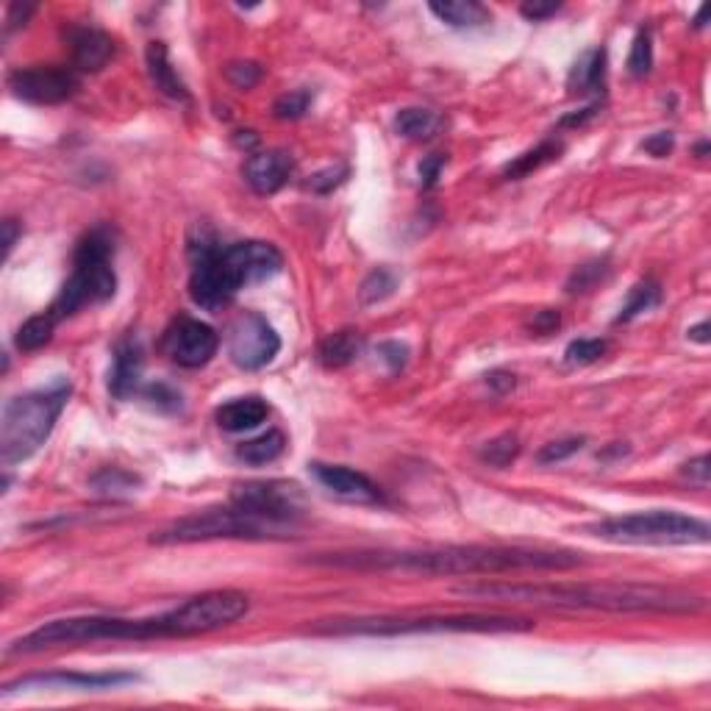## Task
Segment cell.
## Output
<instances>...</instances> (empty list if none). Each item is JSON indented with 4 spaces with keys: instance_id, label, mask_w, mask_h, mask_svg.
I'll return each mask as SVG.
<instances>
[{
    "instance_id": "12",
    "label": "cell",
    "mask_w": 711,
    "mask_h": 711,
    "mask_svg": "<svg viewBox=\"0 0 711 711\" xmlns=\"http://www.w3.org/2000/svg\"><path fill=\"white\" fill-rule=\"evenodd\" d=\"M162 348L170 356V362H175L178 367L198 370L214 359V353L220 348V334L209 323L181 314L164 331Z\"/></svg>"
},
{
    "instance_id": "4",
    "label": "cell",
    "mask_w": 711,
    "mask_h": 711,
    "mask_svg": "<svg viewBox=\"0 0 711 711\" xmlns=\"http://www.w3.org/2000/svg\"><path fill=\"white\" fill-rule=\"evenodd\" d=\"M534 620L509 614H423V617H339L314 625V634L331 637H406V634H517L531 631Z\"/></svg>"
},
{
    "instance_id": "38",
    "label": "cell",
    "mask_w": 711,
    "mask_h": 711,
    "mask_svg": "<svg viewBox=\"0 0 711 711\" xmlns=\"http://www.w3.org/2000/svg\"><path fill=\"white\" fill-rule=\"evenodd\" d=\"M225 78L234 84L237 89H253L259 81H262V67L253 62H237V64H228L225 67Z\"/></svg>"
},
{
    "instance_id": "18",
    "label": "cell",
    "mask_w": 711,
    "mask_h": 711,
    "mask_svg": "<svg viewBox=\"0 0 711 711\" xmlns=\"http://www.w3.org/2000/svg\"><path fill=\"white\" fill-rule=\"evenodd\" d=\"M242 173H245V181L256 195H275L278 189L287 187V181L295 173V159L289 156L287 150L250 153Z\"/></svg>"
},
{
    "instance_id": "3",
    "label": "cell",
    "mask_w": 711,
    "mask_h": 711,
    "mask_svg": "<svg viewBox=\"0 0 711 711\" xmlns=\"http://www.w3.org/2000/svg\"><path fill=\"white\" fill-rule=\"evenodd\" d=\"M453 595L495 603H528L545 609H589L623 614H692L706 598L653 584H467Z\"/></svg>"
},
{
    "instance_id": "31",
    "label": "cell",
    "mask_w": 711,
    "mask_h": 711,
    "mask_svg": "<svg viewBox=\"0 0 711 711\" xmlns=\"http://www.w3.org/2000/svg\"><path fill=\"white\" fill-rule=\"evenodd\" d=\"M395 289H398V275L387 270V267H375L373 273L364 278L359 295H362L364 306H375V303L387 300Z\"/></svg>"
},
{
    "instance_id": "1",
    "label": "cell",
    "mask_w": 711,
    "mask_h": 711,
    "mask_svg": "<svg viewBox=\"0 0 711 711\" xmlns=\"http://www.w3.org/2000/svg\"><path fill=\"white\" fill-rule=\"evenodd\" d=\"M250 609L245 592L237 589H214L184 600L170 612L153 617H67L39 625L37 631L14 639L6 656H31L50 648H75L92 642H148V639L198 637L239 623Z\"/></svg>"
},
{
    "instance_id": "30",
    "label": "cell",
    "mask_w": 711,
    "mask_h": 711,
    "mask_svg": "<svg viewBox=\"0 0 711 711\" xmlns=\"http://www.w3.org/2000/svg\"><path fill=\"white\" fill-rule=\"evenodd\" d=\"M89 487L95 489L98 495L117 498V495H123V492H134V487H139V478L137 475L125 473V470H120V467H106V470H100V473L92 475Z\"/></svg>"
},
{
    "instance_id": "17",
    "label": "cell",
    "mask_w": 711,
    "mask_h": 711,
    "mask_svg": "<svg viewBox=\"0 0 711 711\" xmlns=\"http://www.w3.org/2000/svg\"><path fill=\"white\" fill-rule=\"evenodd\" d=\"M73 67L81 73H100L114 56V39L95 25H67L64 31Z\"/></svg>"
},
{
    "instance_id": "21",
    "label": "cell",
    "mask_w": 711,
    "mask_h": 711,
    "mask_svg": "<svg viewBox=\"0 0 711 711\" xmlns=\"http://www.w3.org/2000/svg\"><path fill=\"white\" fill-rule=\"evenodd\" d=\"M145 64H148V75L153 81V87L162 92L164 98L175 100V103H187L189 89L181 81V75L175 73L173 62H170V50L164 42H150L148 53H145Z\"/></svg>"
},
{
    "instance_id": "36",
    "label": "cell",
    "mask_w": 711,
    "mask_h": 711,
    "mask_svg": "<svg viewBox=\"0 0 711 711\" xmlns=\"http://www.w3.org/2000/svg\"><path fill=\"white\" fill-rule=\"evenodd\" d=\"M142 398L148 400L150 406H156L159 412H178L181 409V392H175L170 384H162V381L142 389Z\"/></svg>"
},
{
    "instance_id": "26",
    "label": "cell",
    "mask_w": 711,
    "mask_h": 711,
    "mask_svg": "<svg viewBox=\"0 0 711 711\" xmlns=\"http://www.w3.org/2000/svg\"><path fill=\"white\" fill-rule=\"evenodd\" d=\"M562 150H564L562 142L545 139V142H539L537 148L525 150L523 156H517L514 162L506 164V167H503V178H525V175L537 173V170H542L545 164L556 162V159L562 156Z\"/></svg>"
},
{
    "instance_id": "10",
    "label": "cell",
    "mask_w": 711,
    "mask_h": 711,
    "mask_svg": "<svg viewBox=\"0 0 711 711\" xmlns=\"http://www.w3.org/2000/svg\"><path fill=\"white\" fill-rule=\"evenodd\" d=\"M231 503L245 506L250 512L264 514L278 523L298 525L306 514V495L298 484L289 481H248L231 489Z\"/></svg>"
},
{
    "instance_id": "28",
    "label": "cell",
    "mask_w": 711,
    "mask_h": 711,
    "mask_svg": "<svg viewBox=\"0 0 711 711\" xmlns=\"http://www.w3.org/2000/svg\"><path fill=\"white\" fill-rule=\"evenodd\" d=\"M53 331H56V320H53L48 312L34 314V317H28V320L17 328L14 345L25 350V353H34V350L48 345L50 339H53Z\"/></svg>"
},
{
    "instance_id": "11",
    "label": "cell",
    "mask_w": 711,
    "mask_h": 711,
    "mask_svg": "<svg viewBox=\"0 0 711 711\" xmlns=\"http://www.w3.org/2000/svg\"><path fill=\"white\" fill-rule=\"evenodd\" d=\"M281 350V337L259 312L239 314L228 331V356L239 370H262Z\"/></svg>"
},
{
    "instance_id": "25",
    "label": "cell",
    "mask_w": 711,
    "mask_h": 711,
    "mask_svg": "<svg viewBox=\"0 0 711 711\" xmlns=\"http://www.w3.org/2000/svg\"><path fill=\"white\" fill-rule=\"evenodd\" d=\"M284 450H287V437L278 428H270V431H264L259 437L237 445V459L245 464H253V467H262V464H273Z\"/></svg>"
},
{
    "instance_id": "14",
    "label": "cell",
    "mask_w": 711,
    "mask_h": 711,
    "mask_svg": "<svg viewBox=\"0 0 711 711\" xmlns=\"http://www.w3.org/2000/svg\"><path fill=\"white\" fill-rule=\"evenodd\" d=\"M225 262L231 264V270L237 275L239 287H253L270 281L284 270V256L281 250L262 242V239H248V242H234L223 248Z\"/></svg>"
},
{
    "instance_id": "51",
    "label": "cell",
    "mask_w": 711,
    "mask_h": 711,
    "mask_svg": "<svg viewBox=\"0 0 711 711\" xmlns=\"http://www.w3.org/2000/svg\"><path fill=\"white\" fill-rule=\"evenodd\" d=\"M687 337L695 339V342H700V345H706V342H709V323L703 320V323H698L695 328H689Z\"/></svg>"
},
{
    "instance_id": "48",
    "label": "cell",
    "mask_w": 711,
    "mask_h": 711,
    "mask_svg": "<svg viewBox=\"0 0 711 711\" xmlns=\"http://www.w3.org/2000/svg\"><path fill=\"white\" fill-rule=\"evenodd\" d=\"M34 14V6H20V3H14L12 9H9V17H6V23H9V31L12 28H17V25L23 23L25 25V20Z\"/></svg>"
},
{
    "instance_id": "46",
    "label": "cell",
    "mask_w": 711,
    "mask_h": 711,
    "mask_svg": "<svg viewBox=\"0 0 711 711\" xmlns=\"http://www.w3.org/2000/svg\"><path fill=\"white\" fill-rule=\"evenodd\" d=\"M559 312H553V309H545V312H539L537 317H534V331H539V334H553L556 328H559Z\"/></svg>"
},
{
    "instance_id": "9",
    "label": "cell",
    "mask_w": 711,
    "mask_h": 711,
    "mask_svg": "<svg viewBox=\"0 0 711 711\" xmlns=\"http://www.w3.org/2000/svg\"><path fill=\"white\" fill-rule=\"evenodd\" d=\"M192 256L195 259H192V275H189V298L206 312H220L242 289L237 275L231 270V264L225 262L223 250L209 242L195 245Z\"/></svg>"
},
{
    "instance_id": "41",
    "label": "cell",
    "mask_w": 711,
    "mask_h": 711,
    "mask_svg": "<svg viewBox=\"0 0 711 711\" xmlns=\"http://www.w3.org/2000/svg\"><path fill=\"white\" fill-rule=\"evenodd\" d=\"M445 164H448V156H442V153L425 156L423 162H420V167H417V173H420V184H423L425 189L434 187V184L439 181V175H442V170H445Z\"/></svg>"
},
{
    "instance_id": "34",
    "label": "cell",
    "mask_w": 711,
    "mask_h": 711,
    "mask_svg": "<svg viewBox=\"0 0 711 711\" xmlns=\"http://www.w3.org/2000/svg\"><path fill=\"white\" fill-rule=\"evenodd\" d=\"M603 353H606L603 339H573L564 350V362L573 364V367H587V364L598 362Z\"/></svg>"
},
{
    "instance_id": "42",
    "label": "cell",
    "mask_w": 711,
    "mask_h": 711,
    "mask_svg": "<svg viewBox=\"0 0 711 711\" xmlns=\"http://www.w3.org/2000/svg\"><path fill=\"white\" fill-rule=\"evenodd\" d=\"M345 175H348V170H345V167H331V170H323V173L312 175L309 189H314V192L325 195V192H331L334 187H339V184L345 181Z\"/></svg>"
},
{
    "instance_id": "40",
    "label": "cell",
    "mask_w": 711,
    "mask_h": 711,
    "mask_svg": "<svg viewBox=\"0 0 711 711\" xmlns=\"http://www.w3.org/2000/svg\"><path fill=\"white\" fill-rule=\"evenodd\" d=\"M378 356H381V362L389 364L392 373H398L409 362V345H403V342H381L378 345Z\"/></svg>"
},
{
    "instance_id": "33",
    "label": "cell",
    "mask_w": 711,
    "mask_h": 711,
    "mask_svg": "<svg viewBox=\"0 0 711 711\" xmlns=\"http://www.w3.org/2000/svg\"><path fill=\"white\" fill-rule=\"evenodd\" d=\"M650 67H653V39H650L648 28H642L634 37L631 53H628V73L634 78H645Z\"/></svg>"
},
{
    "instance_id": "23",
    "label": "cell",
    "mask_w": 711,
    "mask_h": 711,
    "mask_svg": "<svg viewBox=\"0 0 711 711\" xmlns=\"http://www.w3.org/2000/svg\"><path fill=\"white\" fill-rule=\"evenodd\" d=\"M431 14H437L450 28H481L492 20L484 3L475 0H448V3H428Z\"/></svg>"
},
{
    "instance_id": "13",
    "label": "cell",
    "mask_w": 711,
    "mask_h": 711,
    "mask_svg": "<svg viewBox=\"0 0 711 711\" xmlns=\"http://www.w3.org/2000/svg\"><path fill=\"white\" fill-rule=\"evenodd\" d=\"M9 89L17 100L34 106H59L78 92V75L67 67H20L9 75Z\"/></svg>"
},
{
    "instance_id": "8",
    "label": "cell",
    "mask_w": 711,
    "mask_h": 711,
    "mask_svg": "<svg viewBox=\"0 0 711 711\" xmlns=\"http://www.w3.org/2000/svg\"><path fill=\"white\" fill-rule=\"evenodd\" d=\"M584 534L612 545H706L711 539V528L706 520L681 512H634L623 517H609L581 528Z\"/></svg>"
},
{
    "instance_id": "20",
    "label": "cell",
    "mask_w": 711,
    "mask_h": 711,
    "mask_svg": "<svg viewBox=\"0 0 711 711\" xmlns=\"http://www.w3.org/2000/svg\"><path fill=\"white\" fill-rule=\"evenodd\" d=\"M267 417H270V406H267V400L259 398V395L234 398L217 409V425H220L223 431H231V434L253 431V428H259Z\"/></svg>"
},
{
    "instance_id": "32",
    "label": "cell",
    "mask_w": 711,
    "mask_h": 711,
    "mask_svg": "<svg viewBox=\"0 0 711 711\" xmlns=\"http://www.w3.org/2000/svg\"><path fill=\"white\" fill-rule=\"evenodd\" d=\"M517 453H520V442H517V437H514V434H503V437L487 442V448L481 450V459H484L489 467L503 470V467H509V464L517 459Z\"/></svg>"
},
{
    "instance_id": "27",
    "label": "cell",
    "mask_w": 711,
    "mask_h": 711,
    "mask_svg": "<svg viewBox=\"0 0 711 711\" xmlns=\"http://www.w3.org/2000/svg\"><path fill=\"white\" fill-rule=\"evenodd\" d=\"M364 339L359 331H337L331 337L323 339L320 345V362L325 367H345L350 364L359 353H362Z\"/></svg>"
},
{
    "instance_id": "43",
    "label": "cell",
    "mask_w": 711,
    "mask_h": 711,
    "mask_svg": "<svg viewBox=\"0 0 711 711\" xmlns=\"http://www.w3.org/2000/svg\"><path fill=\"white\" fill-rule=\"evenodd\" d=\"M711 459L703 453V456H698V459H692V462H687L684 467H681V473L687 475L692 484H698V487H709V478H711Z\"/></svg>"
},
{
    "instance_id": "49",
    "label": "cell",
    "mask_w": 711,
    "mask_h": 711,
    "mask_svg": "<svg viewBox=\"0 0 711 711\" xmlns=\"http://www.w3.org/2000/svg\"><path fill=\"white\" fill-rule=\"evenodd\" d=\"M14 242H17V223H14V220H6V223H3V259H9Z\"/></svg>"
},
{
    "instance_id": "15",
    "label": "cell",
    "mask_w": 711,
    "mask_h": 711,
    "mask_svg": "<svg viewBox=\"0 0 711 711\" xmlns=\"http://www.w3.org/2000/svg\"><path fill=\"white\" fill-rule=\"evenodd\" d=\"M134 673H34L9 681L3 687V698H12L14 692L28 689H78V692H100V689H117L125 684H137Z\"/></svg>"
},
{
    "instance_id": "5",
    "label": "cell",
    "mask_w": 711,
    "mask_h": 711,
    "mask_svg": "<svg viewBox=\"0 0 711 711\" xmlns=\"http://www.w3.org/2000/svg\"><path fill=\"white\" fill-rule=\"evenodd\" d=\"M70 395L73 384L59 375L45 387L9 400L0 417V462L6 467L28 462L50 439Z\"/></svg>"
},
{
    "instance_id": "22",
    "label": "cell",
    "mask_w": 711,
    "mask_h": 711,
    "mask_svg": "<svg viewBox=\"0 0 711 711\" xmlns=\"http://www.w3.org/2000/svg\"><path fill=\"white\" fill-rule=\"evenodd\" d=\"M603 84H606V50L592 48L573 64L567 87L578 95H592V92H600Z\"/></svg>"
},
{
    "instance_id": "29",
    "label": "cell",
    "mask_w": 711,
    "mask_h": 711,
    "mask_svg": "<svg viewBox=\"0 0 711 711\" xmlns=\"http://www.w3.org/2000/svg\"><path fill=\"white\" fill-rule=\"evenodd\" d=\"M659 300H662V287L656 281H639L637 287L628 292V300H625V306L617 314V323H631L634 317L650 312L653 306H659Z\"/></svg>"
},
{
    "instance_id": "6",
    "label": "cell",
    "mask_w": 711,
    "mask_h": 711,
    "mask_svg": "<svg viewBox=\"0 0 711 711\" xmlns=\"http://www.w3.org/2000/svg\"><path fill=\"white\" fill-rule=\"evenodd\" d=\"M298 525L278 523L264 514H256L228 500V506H212L203 512L187 514L181 520L153 534V545H192V542H214V539H287L298 537Z\"/></svg>"
},
{
    "instance_id": "39",
    "label": "cell",
    "mask_w": 711,
    "mask_h": 711,
    "mask_svg": "<svg viewBox=\"0 0 711 711\" xmlns=\"http://www.w3.org/2000/svg\"><path fill=\"white\" fill-rule=\"evenodd\" d=\"M603 273H606V264H584V267H578L573 278L567 281V292H587L598 278H603Z\"/></svg>"
},
{
    "instance_id": "2",
    "label": "cell",
    "mask_w": 711,
    "mask_h": 711,
    "mask_svg": "<svg viewBox=\"0 0 711 711\" xmlns=\"http://www.w3.org/2000/svg\"><path fill=\"white\" fill-rule=\"evenodd\" d=\"M314 564L362 573L412 575H500L528 570H573L584 564L575 550L503 548V545H439L420 550H353L325 553Z\"/></svg>"
},
{
    "instance_id": "35",
    "label": "cell",
    "mask_w": 711,
    "mask_h": 711,
    "mask_svg": "<svg viewBox=\"0 0 711 711\" xmlns=\"http://www.w3.org/2000/svg\"><path fill=\"white\" fill-rule=\"evenodd\" d=\"M309 106H312V92L309 89H295V92H287V95L275 100L273 114L278 120H300L303 114L309 112Z\"/></svg>"
},
{
    "instance_id": "52",
    "label": "cell",
    "mask_w": 711,
    "mask_h": 711,
    "mask_svg": "<svg viewBox=\"0 0 711 711\" xmlns=\"http://www.w3.org/2000/svg\"><path fill=\"white\" fill-rule=\"evenodd\" d=\"M703 17H706V6H703V9H700V12L695 14V23H692V25H695V28H703Z\"/></svg>"
},
{
    "instance_id": "47",
    "label": "cell",
    "mask_w": 711,
    "mask_h": 711,
    "mask_svg": "<svg viewBox=\"0 0 711 711\" xmlns=\"http://www.w3.org/2000/svg\"><path fill=\"white\" fill-rule=\"evenodd\" d=\"M487 384L498 395H506L509 389H514V375L512 373H506V370H492V373L487 375Z\"/></svg>"
},
{
    "instance_id": "16",
    "label": "cell",
    "mask_w": 711,
    "mask_h": 711,
    "mask_svg": "<svg viewBox=\"0 0 711 711\" xmlns=\"http://www.w3.org/2000/svg\"><path fill=\"white\" fill-rule=\"evenodd\" d=\"M309 473L314 475V481L323 489H328L331 495L348 500V503H362V506H375V503H384V492L375 484L370 475L359 473L353 467L345 464H325V462H312L309 464Z\"/></svg>"
},
{
    "instance_id": "44",
    "label": "cell",
    "mask_w": 711,
    "mask_h": 711,
    "mask_svg": "<svg viewBox=\"0 0 711 711\" xmlns=\"http://www.w3.org/2000/svg\"><path fill=\"white\" fill-rule=\"evenodd\" d=\"M556 12H559V3H523L520 6V14H523L525 20H531V23H542V20H548Z\"/></svg>"
},
{
    "instance_id": "45",
    "label": "cell",
    "mask_w": 711,
    "mask_h": 711,
    "mask_svg": "<svg viewBox=\"0 0 711 711\" xmlns=\"http://www.w3.org/2000/svg\"><path fill=\"white\" fill-rule=\"evenodd\" d=\"M673 134L670 131H659L656 137H650V139H645L642 142V148L648 150V153H653L656 159H662V156H667L670 150H673Z\"/></svg>"
},
{
    "instance_id": "19",
    "label": "cell",
    "mask_w": 711,
    "mask_h": 711,
    "mask_svg": "<svg viewBox=\"0 0 711 711\" xmlns=\"http://www.w3.org/2000/svg\"><path fill=\"white\" fill-rule=\"evenodd\" d=\"M145 370V353L137 337H125L114 345L112 370H109V392L117 400L131 398L139 389Z\"/></svg>"
},
{
    "instance_id": "50",
    "label": "cell",
    "mask_w": 711,
    "mask_h": 711,
    "mask_svg": "<svg viewBox=\"0 0 711 711\" xmlns=\"http://www.w3.org/2000/svg\"><path fill=\"white\" fill-rule=\"evenodd\" d=\"M598 114V106H587V109H581L578 114H570V117H564L562 125H584L587 120H592Z\"/></svg>"
},
{
    "instance_id": "7",
    "label": "cell",
    "mask_w": 711,
    "mask_h": 711,
    "mask_svg": "<svg viewBox=\"0 0 711 711\" xmlns=\"http://www.w3.org/2000/svg\"><path fill=\"white\" fill-rule=\"evenodd\" d=\"M114 237L109 228H92L87 237L78 242L73 256V275L64 281L56 300L50 303L48 314L62 323L78 314L84 306L106 303L117 292V275L112 267Z\"/></svg>"
},
{
    "instance_id": "24",
    "label": "cell",
    "mask_w": 711,
    "mask_h": 711,
    "mask_svg": "<svg viewBox=\"0 0 711 711\" xmlns=\"http://www.w3.org/2000/svg\"><path fill=\"white\" fill-rule=\"evenodd\" d=\"M445 120L431 109H420V106H409V109H400L395 114V131L400 137L414 139V142H428L442 131Z\"/></svg>"
},
{
    "instance_id": "37",
    "label": "cell",
    "mask_w": 711,
    "mask_h": 711,
    "mask_svg": "<svg viewBox=\"0 0 711 711\" xmlns=\"http://www.w3.org/2000/svg\"><path fill=\"white\" fill-rule=\"evenodd\" d=\"M584 442L587 439L584 437H567V439H559V442H550V445H545V448L539 450V464H556V462H564V459H570L573 453H578V450L584 448Z\"/></svg>"
}]
</instances>
